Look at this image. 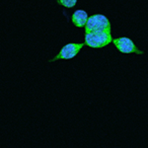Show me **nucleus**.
<instances>
[{"label":"nucleus","instance_id":"f257e3e1","mask_svg":"<svg viewBox=\"0 0 148 148\" xmlns=\"http://www.w3.org/2000/svg\"><path fill=\"white\" fill-rule=\"evenodd\" d=\"M113 40L111 32H90L86 33L85 36V44L88 47L93 49H101L109 44H111Z\"/></svg>","mask_w":148,"mask_h":148},{"label":"nucleus","instance_id":"f03ea898","mask_svg":"<svg viewBox=\"0 0 148 148\" xmlns=\"http://www.w3.org/2000/svg\"><path fill=\"white\" fill-rule=\"evenodd\" d=\"M112 27L109 19L101 14H96L91 17H88L85 25V32H111Z\"/></svg>","mask_w":148,"mask_h":148},{"label":"nucleus","instance_id":"7ed1b4c3","mask_svg":"<svg viewBox=\"0 0 148 148\" xmlns=\"http://www.w3.org/2000/svg\"><path fill=\"white\" fill-rule=\"evenodd\" d=\"M112 42H114V45L116 46V49H119L123 53H137V54H142L143 52L137 49L136 46L133 44V42L128 38L123 37V38H118V39H114Z\"/></svg>","mask_w":148,"mask_h":148},{"label":"nucleus","instance_id":"20e7f679","mask_svg":"<svg viewBox=\"0 0 148 148\" xmlns=\"http://www.w3.org/2000/svg\"><path fill=\"white\" fill-rule=\"evenodd\" d=\"M84 47V44H68L65 45L60 49L59 53L52 58L51 61H56L57 59H71L77 56V53Z\"/></svg>","mask_w":148,"mask_h":148},{"label":"nucleus","instance_id":"39448f33","mask_svg":"<svg viewBox=\"0 0 148 148\" xmlns=\"http://www.w3.org/2000/svg\"><path fill=\"white\" fill-rule=\"evenodd\" d=\"M71 20H72V23L75 27H85L86 22L88 20V14L84 10H76L73 13Z\"/></svg>","mask_w":148,"mask_h":148},{"label":"nucleus","instance_id":"423d86ee","mask_svg":"<svg viewBox=\"0 0 148 148\" xmlns=\"http://www.w3.org/2000/svg\"><path fill=\"white\" fill-rule=\"evenodd\" d=\"M77 0H58V3L66 8H72L76 5Z\"/></svg>","mask_w":148,"mask_h":148}]
</instances>
